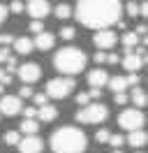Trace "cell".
<instances>
[{"instance_id": "obj_1", "label": "cell", "mask_w": 148, "mask_h": 153, "mask_svg": "<svg viewBox=\"0 0 148 153\" xmlns=\"http://www.w3.org/2000/svg\"><path fill=\"white\" fill-rule=\"evenodd\" d=\"M120 16H123L120 0H79L76 2V19L86 28H109Z\"/></svg>"}, {"instance_id": "obj_2", "label": "cell", "mask_w": 148, "mask_h": 153, "mask_svg": "<svg viewBox=\"0 0 148 153\" xmlns=\"http://www.w3.org/2000/svg\"><path fill=\"white\" fill-rule=\"evenodd\" d=\"M49 146L53 153H83L88 146V137L83 130L74 128V125H63L51 134Z\"/></svg>"}, {"instance_id": "obj_3", "label": "cell", "mask_w": 148, "mask_h": 153, "mask_svg": "<svg viewBox=\"0 0 148 153\" xmlns=\"http://www.w3.org/2000/svg\"><path fill=\"white\" fill-rule=\"evenodd\" d=\"M86 63H88V56L79 47H63L53 56V67L58 72L67 74V76H74V74H79V72H83Z\"/></svg>"}, {"instance_id": "obj_4", "label": "cell", "mask_w": 148, "mask_h": 153, "mask_svg": "<svg viewBox=\"0 0 148 153\" xmlns=\"http://www.w3.org/2000/svg\"><path fill=\"white\" fill-rule=\"evenodd\" d=\"M107 118H109V109L102 102H88L76 111V121L83 125H97V123H104Z\"/></svg>"}, {"instance_id": "obj_5", "label": "cell", "mask_w": 148, "mask_h": 153, "mask_svg": "<svg viewBox=\"0 0 148 153\" xmlns=\"http://www.w3.org/2000/svg\"><path fill=\"white\" fill-rule=\"evenodd\" d=\"M76 81L74 76H56V79H49L46 81V97H53V100H63L74 91Z\"/></svg>"}, {"instance_id": "obj_6", "label": "cell", "mask_w": 148, "mask_h": 153, "mask_svg": "<svg viewBox=\"0 0 148 153\" xmlns=\"http://www.w3.org/2000/svg\"><path fill=\"white\" fill-rule=\"evenodd\" d=\"M118 125L123 130H139V128H144L146 125V114H144V109H123L118 116Z\"/></svg>"}, {"instance_id": "obj_7", "label": "cell", "mask_w": 148, "mask_h": 153, "mask_svg": "<svg viewBox=\"0 0 148 153\" xmlns=\"http://www.w3.org/2000/svg\"><path fill=\"white\" fill-rule=\"evenodd\" d=\"M16 74L23 84H35V81H39V76H42V67L37 65V63H23L21 67H16Z\"/></svg>"}, {"instance_id": "obj_8", "label": "cell", "mask_w": 148, "mask_h": 153, "mask_svg": "<svg viewBox=\"0 0 148 153\" xmlns=\"http://www.w3.org/2000/svg\"><path fill=\"white\" fill-rule=\"evenodd\" d=\"M116 42H118V37H116V33H113L111 28H100L95 35H92V44H95L97 49H102V51L111 49Z\"/></svg>"}, {"instance_id": "obj_9", "label": "cell", "mask_w": 148, "mask_h": 153, "mask_svg": "<svg viewBox=\"0 0 148 153\" xmlns=\"http://www.w3.org/2000/svg\"><path fill=\"white\" fill-rule=\"evenodd\" d=\"M18 153H42L44 142L37 137V134H26L23 139H18Z\"/></svg>"}, {"instance_id": "obj_10", "label": "cell", "mask_w": 148, "mask_h": 153, "mask_svg": "<svg viewBox=\"0 0 148 153\" xmlns=\"http://www.w3.org/2000/svg\"><path fill=\"white\" fill-rule=\"evenodd\" d=\"M21 97L18 95H0V114L5 116H16L21 111Z\"/></svg>"}, {"instance_id": "obj_11", "label": "cell", "mask_w": 148, "mask_h": 153, "mask_svg": "<svg viewBox=\"0 0 148 153\" xmlns=\"http://www.w3.org/2000/svg\"><path fill=\"white\" fill-rule=\"evenodd\" d=\"M26 12L33 19H44V16H49V12H51V5H49V0H28Z\"/></svg>"}, {"instance_id": "obj_12", "label": "cell", "mask_w": 148, "mask_h": 153, "mask_svg": "<svg viewBox=\"0 0 148 153\" xmlns=\"http://www.w3.org/2000/svg\"><path fill=\"white\" fill-rule=\"evenodd\" d=\"M33 47H37L39 51H49V49H53V47H56V35H53V33H49V30L37 33Z\"/></svg>"}, {"instance_id": "obj_13", "label": "cell", "mask_w": 148, "mask_h": 153, "mask_svg": "<svg viewBox=\"0 0 148 153\" xmlns=\"http://www.w3.org/2000/svg\"><path fill=\"white\" fill-rule=\"evenodd\" d=\"M107 81H109L107 70L95 67V70H90V72H88V86H90V88H102V86H107Z\"/></svg>"}, {"instance_id": "obj_14", "label": "cell", "mask_w": 148, "mask_h": 153, "mask_svg": "<svg viewBox=\"0 0 148 153\" xmlns=\"http://www.w3.org/2000/svg\"><path fill=\"white\" fill-rule=\"evenodd\" d=\"M148 142V134L144 128H139V130H130V134L125 137V144H130L132 149H144Z\"/></svg>"}, {"instance_id": "obj_15", "label": "cell", "mask_w": 148, "mask_h": 153, "mask_svg": "<svg viewBox=\"0 0 148 153\" xmlns=\"http://www.w3.org/2000/svg\"><path fill=\"white\" fill-rule=\"evenodd\" d=\"M56 116H58V109H56L53 105H42L37 107V121L39 123H51V121H56Z\"/></svg>"}, {"instance_id": "obj_16", "label": "cell", "mask_w": 148, "mask_h": 153, "mask_svg": "<svg viewBox=\"0 0 148 153\" xmlns=\"http://www.w3.org/2000/svg\"><path fill=\"white\" fill-rule=\"evenodd\" d=\"M12 44H14V53H18V56H26V53H30L35 49L33 47V39H28V37H16Z\"/></svg>"}, {"instance_id": "obj_17", "label": "cell", "mask_w": 148, "mask_h": 153, "mask_svg": "<svg viewBox=\"0 0 148 153\" xmlns=\"http://www.w3.org/2000/svg\"><path fill=\"white\" fill-rule=\"evenodd\" d=\"M130 100H132V105L137 107V109H144V107H146V88L144 86H134Z\"/></svg>"}, {"instance_id": "obj_18", "label": "cell", "mask_w": 148, "mask_h": 153, "mask_svg": "<svg viewBox=\"0 0 148 153\" xmlns=\"http://www.w3.org/2000/svg\"><path fill=\"white\" fill-rule=\"evenodd\" d=\"M120 44H123L125 49H134L139 44V35L134 33V30H125L123 37H120Z\"/></svg>"}, {"instance_id": "obj_19", "label": "cell", "mask_w": 148, "mask_h": 153, "mask_svg": "<svg viewBox=\"0 0 148 153\" xmlns=\"http://www.w3.org/2000/svg\"><path fill=\"white\" fill-rule=\"evenodd\" d=\"M21 128V132L23 134H37V130H39V121L37 118H23V123L18 125Z\"/></svg>"}, {"instance_id": "obj_20", "label": "cell", "mask_w": 148, "mask_h": 153, "mask_svg": "<svg viewBox=\"0 0 148 153\" xmlns=\"http://www.w3.org/2000/svg\"><path fill=\"white\" fill-rule=\"evenodd\" d=\"M107 86H109L113 93H120V91H127V81H125V76H109Z\"/></svg>"}, {"instance_id": "obj_21", "label": "cell", "mask_w": 148, "mask_h": 153, "mask_svg": "<svg viewBox=\"0 0 148 153\" xmlns=\"http://www.w3.org/2000/svg\"><path fill=\"white\" fill-rule=\"evenodd\" d=\"M53 14L58 16V19H70V14H72V7H70V5H65V2H60V5H56Z\"/></svg>"}, {"instance_id": "obj_22", "label": "cell", "mask_w": 148, "mask_h": 153, "mask_svg": "<svg viewBox=\"0 0 148 153\" xmlns=\"http://www.w3.org/2000/svg\"><path fill=\"white\" fill-rule=\"evenodd\" d=\"M18 139H21V132H16V130H9V132H5V144H7V146H16Z\"/></svg>"}, {"instance_id": "obj_23", "label": "cell", "mask_w": 148, "mask_h": 153, "mask_svg": "<svg viewBox=\"0 0 148 153\" xmlns=\"http://www.w3.org/2000/svg\"><path fill=\"white\" fill-rule=\"evenodd\" d=\"M125 14H127L130 19L139 16V2H137V0H130L127 5H125Z\"/></svg>"}, {"instance_id": "obj_24", "label": "cell", "mask_w": 148, "mask_h": 153, "mask_svg": "<svg viewBox=\"0 0 148 153\" xmlns=\"http://www.w3.org/2000/svg\"><path fill=\"white\" fill-rule=\"evenodd\" d=\"M107 144H111L113 149H120V146L125 144V137H123V134H109V139H107Z\"/></svg>"}, {"instance_id": "obj_25", "label": "cell", "mask_w": 148, "mask_h": 153, "mask_svg": "<svg viewBox=\"0 0 148 153\" xmlns=\"http://www.w3.org/2000/svg\"><path fill=\"white\" fill-rule=\"evenodd\" d=\"M58 35H60L63 39H67V42H70V39L76 37V30H74L72 26H65V28H60V33H58Z\"/></svg>"}, {"instance_id": "obj_26", "label": "cell", "mask_w": 148, "mask_h": 153, "mask_svg": "<svg viewBox=\"0 0 148 153\" xmlns=\"http://www.w3.org/2000/svg\"><path fill=\"white\" fill-rule=\"evenodd\" d=\"M42 30H44V19H33L30 21V33H42Z\"/></svg>"}, {"instance_id": "obj_27", "label": "cell", "mask_w": 148, "mask_h": 153, "mask_svg": "<svg viewBox=\"0 0 148 153\" xmlns=\"http://www.w3.org/2000/svg\"><path fill=\"white\" fill-rule=\"evenodd\" d=\"M33 102H35V107H42V105H46L49 102V97H46V93H33Z\"/></svg>"}, {"instance_id": "obj_28", "label": "cell", "mask_w": 148, "mask_h": 153, "mask_svg": "<svg viewBox=\"0 0 148 153\" xmlns=\"http://www.w3.org/2000/svg\"><path fill=\"white\" fill-rule=\"evenodd\" d=\"M7 12H12V14H21V12H23V2H21V0H12V5L7 7Z\"/></svg>"}, {"instance_id": "obj_29", "label": "cell", "mask_w": 148, "mask_h": 153, "mask_svg": "<svg viewBox=\"0 0 148 153\" xmlns=\"http://www.w3.org/2000/svg\"><path fill=\"white\" fill-rule=\"evenodd\" d=\"M127 93H125V91H120V93H113V102H116V105H127Z\"/></svg>"}, {"instance_id": "obj_30", "label": "cell", "mask_w": 148, "mask_h": 153, "mask_svg": "<svg viewBox=\"0 0 148 153\" xmlns=\"http://www.w3.org/2000/svg\"><path fill=\"white\" fill-rule=\"evenodd\" d=\"M109 130H107V128H102V130H97V134H95V139H97V142L100 144H107V139H109Z\"/></svg>"}, {"instance_id": "obj_31", "label": "cell", "mask_w": 148, "mask_h": 153, "mask_svg": "<svg viewBox=\"0 0 148 153\" xmlns=\"http://www.w3.org/2000/svg\"><path fill=\"white\" fill-rule=\"evenodd\" d=\"M14 42V35H9V33H0V47H9Z\"/></svg>"}, {"instance_id": "obj_32", "label": "cell", "mask_w": 148, "mask_h": 153, "mask_svg": "<svg viewBox=\"0 0 148 153\" xmlns=\"http://www.w3.org/2000/svg\"><path fill=\"white\" fill-rule=\"evenodd\" d=\"M5 63H7V67H5V70H7L9 74H12V72H16V67H18V65H16V58H14V56H9Z\"/></svg>"}, {"instance_id": "obj_33", "label": "cell", "mask_w": 148, "mask_h": 153, "mask_svg": "<svg viewBox=\"0 0 148 153\" xmlns=\"http://www.w3.org/2000/svg\"><path fill=\"white\" fill-rule=\"evenodd\" d=\"M125 81H127V86H139V74L137 72H130V74L125 76Z\"/></svg>"}, {"instance_id": "obj_34", "label": "cell", "mask_w": 148, "mask_h": 153, "mask_svg": "<svg viewBox=\"0 0 148 153\" xmlns=\"http://www.w3.org/2000/svg\"><path fill=\"white\" fill-rule=\"evenodd\" d=\"M26 118H37V107H21Z\"/></svg>"}, {"instance_id": "obj_35", "label": "cell", "mask_w": 148, "mask_h": 153, "mask_svg": "<svg viewBox=\"0 0 148 153\" xmlns=\"http://www.w3.org/2000/svg\"><path fill=\"white\" fill-rule=\"evenodd\" d=\"M33 95V88H30V84H26V86L18 88V97H30Z\"/></svg>"}, {"instance_id": "obj_36", "label": "cell", "mask_w": 148, "mask_h": 153, "mask_svg": "<svg viewBox=\"0 0 148 153\" xmlns=\"http://www.w3.org/2000/svg\"><path fill=\"white\" fill-rule=\"evenodd\" d=\"M88 102H90V95H88V93H79V95H76V105H88Z\"/></svg>"}, {"instance_id": "obj_37", "label": "cell", "mask_w": 148, "mask_h": 153, "mask_svg": "<svg viewBox=\"0 0 148 153\" xmlns=\"http://www.w3.org/2000/svg\"><path fill=\"white\" fill-rule=\"evenodd\" d=\"M92 60H95V65H102V63H104V60H107V53H104V51H97V53H95V56H92Z\"/></svg>"}, {"instance_id": "obj_38", "label": "cell", "mask_w": 148, "mask_h": 153, "mask_svg": "<svg viewBox=\"0 0 148 153\" xmlns=\"http://www.w3.org/2000/svg\"><path fill=\"white\" fill-rule=\"evenodd\" d=\"M88 95H90V100H100V97H102V88H90Z\"/></svg>"}, {"instance_id": "obj_39", "label": "cell", "mask_w": 148, "mask_h": 153, "mask_svg": "<svg viewBox=\"0 0 148 153\" xmlns=\"http://www.w3.org/2000/svg\"><path fill=\"white\" fill-rule=\"evenodd\" d=\"M9 56H12V51H9L7 47H2V49H0V63H5Z\"/></svg>"}, {"instance_id": "obj_40", "label": "cell", "mask_w": 148, "mask_h": 153, "mask_svg": "<svg viewBox=\"0 0 148 153\" xmlns=\"http://www.w3.org/2000/svg\"><path fill=\"white\" fill-rule=\"evenodd\" d=\"M118 60H120V58L116 56V53H107V60H104V63H111V65H116Z\"/></svg>"}, {"instance_id": "obj_41", "label": "cell", "mask_w": 148, "mask_h": 153, "mask_svg": "<svg viewBox=\"0 0 148 153\" xmlns=\"http://www.w3.org/2000/svg\"><path fill=\"white\" fill-rule=\"evenodd\" d=\"M7 14H9V12H7V7H5V5H0V23L7 19Z\"/></svg>"}, {"instance_id": "obj_42", "label": "cell", "mask_w": 148, "mask_h": 153, "mask_svg": "<svg viewBox=\"0 0 148 153\" xmlns=\"http://www.w3.org/2000/svg\"><path fill=\"white\" fill-rule=\"evenodd\" d=\"M111 153H123V151H120V149H113V151H111Z\"/></svg>"}, {"instance_id": "obj_43", "label": "cell", "mask_w": 148, "mask_h": 153, "mask_svg": "<svg viewBox=\"0 0 148 153\" xmlns=\"http://www.w3.org/2000/svg\"><path fill=\"white\" fill-rule=\"evenodd\" d=\"M2 74H5V70H2V67H0V79H2Z\"/></svg>"}, {"instance_id": "obj_44", "label": "cell", "mask_w": 148, "mask_h": 153, "mask_svg": "<svg viewBox=\"0 0 148 153\" xmlns=\"http://www.w3.org/2000/svg\"><path fill=\"white\" fill-rule=\"evenodd\" d=\"M2 91H5V86H2V84H0V95H2Z\"/></svg>"}, {"instance_id": "obj_45", "label": "cell", "mask_w": 148, "mask_h": 153, "mask_svg": "<svg viewBox=\"0 0 148 153\" xmlns=\"http://www.w3.org/2000/svg\"><path fill=\"white\" fill-rule=\"evenodd\" d=\"M134 153H144V151H134Z\"/></svg>"}]
</instances>
